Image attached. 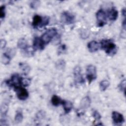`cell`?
I'll return each instance as SVG.
<instances>
[{"label":"cell","instance_id":"cell-3","mask_svg":"<svg viewBox=\"0 0 126 126\" xmlns=\"http://www.w3.org/2000/svg\"><path fill=\"white\" fill-rule=\"evenodd\" d=\"M86 75L88 82L90 84L92 81L94 80L97 77L95 66L92 64L89 65L86 69Z\"/></svg>","mask_w":126,"mask_h":126},{"label":"cell","instance_id":"cell-2","mask_svg":"<svg viewBox=\"0 0 126 126\" xmlns=\"http://www.w3.org/2000/svg\"><path fill=\"white\" fill-rule=\"evenodd\" d=\"M57 32L56 29L52 28L47 30L45 32H44L41 36L40 39L45 45L48 43H49L52 39L57 35Z\"/></svg>","mask_w":126,"mask_h":126},{"label":"cell","instance_id":"cell-18","mask_svg":"<svg viewBox=\"0 0 126 126\" xmlns=\"http://www.w3.org/2000/svg\"><path fill=\"white\" fill-rule=\"evenodd\" d=\"M63 100L61 98L56 95H54L51 98L52 104L55 106H57L61 104H62Z\"/></svg>","mask_w":126,"mask_h":126},{"label":"cell","instance_id":"cell-30","mask_svg":"<svg viewBox=\"0 0 126 126\" xmlns=\"http://www.w3.org/2000/svg\"><path fill=\"white\" fill-rule=\"evenodd\" d=\"M54 39H53V43L54 44H57L58 43H60V37L59 36H57V35L54 37Z\"/></svg>","mask_w":126,"mask_h":126},{"label":"cell","instance_id":"cell-25","mask_svg":"<svg viewBox=\"0 0 126 126\" xmlns=\"http://www.w3.org/2000/svg\"><path fill=\"white\" fill-rule=\"evenodd\" d=\"M40 2L39 0H33L30 3V6L33 9H36L40 5Z\"/></svg>","mask_w":126,"mask_h":126},{"label":"cell","instance_id":"cell-28","mask_svg":"<svg viewBox=\"0 0 126 126\" xmlns=\"http://www.w3.org/2000/svg\"><path fill=\"white\" fill-rule=\"evenodd\" d=\"M5 6L2 5L0 7V19L2 20L5 17Z\"/></svg>","mask_w":126,"mask_h":126},{"label":"cell","instance_id":"cell-20","mask_svg":"<svg viewBox=\"0 0 126 126\" xmlns=\"http://www.w3.org/2000/svg\"><path fill=\"white\" fill-rule=\"evenodd\" d=\"M8 104L6 103H3L0 107V113H1V116H4L7 111H8Z\"/></svg>","mask_w":126,"mask_h":126},{"label":"cell","instance_id":"cell-23","mask_svg":"<svg viewBox=\"0 0 126 126\" xmlns=\"http://www.w3.org/2000/svg\"><path fill=\"white\" fill-rule=\"evenodd\" d=\"M56 67L59 69H63L65 66V62L63 60H59L56 63Z\"/></svg>","mask_w":126,"mask_h":126},{"label":"cell","instance_id":"cell-31","mask_svg":"<svg viewBox=\"0 0 126 126\" xmlns=\"http://www.w3.org/2000/svg\"><path fill=\"white\" fill-rule=\"evenodd\" d=\"M6 44V41L4 39H1L0 40V45L1 49H3L5 47Z\"/></svg>","mask_w":126,"mask_h":126},{"label":"cell","instance_id":"cell-1","mask_svg":"<svg viewBox=\"0 0 126 126\" xmlns=\"http://www.w3.org/2000/svg\"><path fill=\"white\" fill-rule=\"evenodd\" d=\"M100 46L106 53L108 55H113L116 52V46L110 39H103L101 41Z\"/></svg>","mask_w":126,"mask_h":126},{"label":"cell","instance_id":"cell-29","mask_svg":"<svg viewBox=\"0 0 126 126\" xmlns=\"http://www.w3.org/2000/svg\"><path fill=\"white\" fill-rule=\"evenodd\" d=\"M31 83V80L27 78L22 79V84L25 86H28Z\"/></svg>","mask_w":126,"mask_h":126},{"label":"cell","instance_id":"cell-22","mask_svg":"<svg viewBox=\"0 0 126 126\" xmlns=\"http://www.w3.org/2000/svg\"><path fill=\"white\" fill-rule=\"evenodd\" d=\"M11 58L6 53L3 54L1 56V62L4 64H7L10 63Z\"/></svg>","mask_w":126,"mask_h":126},{"label":"cell","instance_id":"cell-16","mask_svg":"<svg viewBox=\"0 0 126 126\" xmlns=\"http://www.w3.org/2000/svg\"><path fill=\"white\" fill-rule=\"evenodd\" d=\"M62 104L65 113H68L71 110L73 107L72 103L69 101L63 100Z\"/></svg>","mask_w":126,"mask_h":126},{"label":"cell","instance_id":"cell-6","mask_svg":"<svg viewBox=\"0 0 126 126\" xmlns=\"http://www.w3.org/2000/svg\"><path fill=\"white\" fill-rule=\"evenodd\" d=\"M96 18L99 27H103L106 24V14L102 9H99L96 13Z\"/></svg>","mask_w":126,"mask_h":126},{"label":"cell","instance_id":"cell-5","mask_svg":"<svg viewBox=\"0 0 126 126\" xmlns=\"http://www.w3.org/2000/svg\"><path fill=\"white\" fill-rule=\"evenodd\" d=\"M61 21L65 24H71L74 23L75 16L68 11L63 12L61 16Z\"/></svg>","mask_w":126,"mask_h":126},{"label":"cell","instance_id":"cell-24","mask_svg":"<svg viewBox=\"0 0 126 126\" xmlns=\"http://www.w3.org/2000/svg\"><path fill=\"white\" fill-rule=\"evenodd\" d=\"M118 88L119 90L122 91L124 92V94H125V89H126V80L124 79L123 80L119 85Z\"/></svg>","mask_w":126,"mask_h":126},{"label":"cell","instance_id":"cell-26","mask_svg":"<svg viewBox=\"0 0 126 126\" xmlns=\"http://www.w3.org/2000/svg\"><path fill=\"white\" fill-rule=\"evenodd\" d=\"M6 54L7 55H8L11 58L15 56V55L16 54V50L14 48L10 49L6 53Z\"/></svg>","mask_w":126,"mask_h":126},{"label":"cell","instance_id":"cell-10","mask_svg":"<svg viewBox=\"0 0 126 126\" xmlns=\"http://www.w3.org/2000/svg\"><path fill=\"white\" fill-rule=\"evenodd\" d=\"M44 46L45 45L42 42L40 38L38 37H35L33 43V49L34 50H42L43 49Z\"/></svg>","mask_w":126,"mask_h":126},{"label":"cell","instance_id":"cell-11","mask_svg":"<svg viewBox=\"0 0 126 126\" xmlns=\"http://www.w3.org/2000/svg\"><path fill=\"white\" fill-rule=\"evenodd\" d=\"M87 47L90 52H94L98 50L99 48V44L96 41L93 40L88 43Z\"/></svg>","mask_w":126,"mask_h":126},{"label":"cell","instance_id":"cell-12","mask_svg":"<svg viewBox=\"0 0 126 126\" xmlns=\"http://www.w3.org/2000/svg\"><path fill=\"white\" fill-rule=\"evenodd\" d=\"M91 100L90 98L88 96H86L83 97L80 103V106L82 109H86L89 107L91 105Z\"/></svg>","mask_w":126,"mask_h":126},{"label":"cell","instance_id":"cell-8","mask_svg":"<svg viewBox=\"0 0 126 126\" xmlns=\"http://www.w3.org/2000/svg\"><path fill=\"white\" fill-rule=\"evenodd\" d=\"M112 118L115 125H121L125 121L123 115L116 111H113L112 112Z\"/></svg>","mask_w":126,"mask_h":126},{"label":"cell","instance_id":"cell-27","mask_svg":"<svg viewBox=\"0 0 126 126\" xmlns=\"http://www.w3.org/2000/svg\"><path fill=\"white\" fill-rule=\"evenodd\" d=\"M93 117L95 118V120H99L100 118H101V115L99 114V113L96 111V110H94V111L93 113Z\"/></svg>","mask_w":126,"mask_h":126},{"label":"cell","instance_id":"cell-4","mask_svg":"<svg viewBox=\"0 0 126 126\" xmlns=\"http://www.w3.org/2000/svg\"><path fill=\"white\" fill-rule=\"evenodd\" d=\"M22 79L18 74H14L11 76V79L6 82V84L9 87H14L16 89L22 84Z\"/></svg>","mask_w":126,"mask_h":126},{"label":"cell","instance_id":"cell-15","mask_svg":"<svg viewBox=\"0 0 126 126\" xmlns=\"http://www.w3.org/2000/svg\"><path fill=\"white\" fill-rule=\"evenodd\" d=\"M17 46L19 48L24 50L28 48V45L25 39L22 38L18 40L17 42Z\"/></svg>","mask_w":126,"mask_h":126},{"label":"cell","instance_id":"cell-21","mask_svg":"<svg viewBox=\"0 0 126 126\" xmlns=\"http://www.w3.org/2000/svg\"><path fill=\"white\" fill-rule=\"evenodd\" d=\"M23 119V116L21 111H17L15 116V121L17 123H20L22 122Z\"/></svg>","mask_w":126,"mask_h":126},{"label":"cell","instance_id":"cell-7","mask_svg":"<svg viewBox=\"0 0 126 126\" xmlns=\"http://www.w3.org/2000/svg\"><path fill=\"white\" fill-rule=\"evenodd\" d=\"M81 70L80 66H76L74 68V78L75 80V82L78 84H82L84 83L85 82L83 77L81 74Z\"/></svg>","mask_w":126,"mask_h":126},{"label":"cell","instance_id":"cell-13","mask_svg":"<svg viewBox=\"0 0 126 126\" xmlns=\"http://www.w3.org/2000/svg\"><path fill=\"white\" fill-rule=\"evenodd\" d=\"M43 21V19L42 17L38 15H34V17H33L32 19V25L33 27H37V26H39V25L40 27H41L42 23Z\"/></svg>","mask_w":126,"mask_h":126},{"label":"cell","instance_id":"cell-14","mask_svg":"<svg viewBox=\"0 0 126 126\" xmlns=\"http://www.w3.org/2000/svg\"><path fill=\"white\" fill-rule=\"evenodd\" d=\"M118 16V11L114 8H112L108 12V17L110 20L111 21H115L117 19Z\"/></svg>","mask_w":126,"mask_h":126},{"label":"cell","instance_id":"cell-17","mask_svg":"<svg viewBox=\"0 0 126 126\" xmlns=\"http://www.w3.org/2000/svg\"><path fill=\"white\" fill-rule=\"evenodd\" d=\"M19 67L22 72L25 74H28L31 70V67L27 63H19Z\"/></svg>","mask_w":126,"mask_h":126},{"label":"cell","instance_id":"cell-9","mask_svg":"<svg viewBox=\"0 0 126 126\" xmlns=\"http://www.w3.org/2000/svg\"><path fill=\"white\" fill-rule=\"evenodd\" d=\"M15 90L17 94V96L19 99L24 100L28 97L29 93L25 88L19 87L16 88Z\"/></svg>","mask_w":126,"mask_h":126},{"label":"cell","instance_id":"cell-19","mask_svg":"<svg viewBox=\"0 0 126 126\" xmlns=\"http://www.w3.org/2000/svg\"><path fill=\"white\" fill-rule=\"evenodd\" d=\"M110 85V82L107 80H103L100 82L99 88L101 91H105Z\"/></svg>","mask_w":126,"mask_h":126},{"label":"cell","instance_id":"cell-32","mask_svg":"<svg viewBox=\"0 0 126 126\" xmlns=\"http://www.w3.org/2000/svg\"><path fill=\"white\" fill-rule=\"evenodd\" d=\"M122 15H123V16L125 17L126 16V10L125 8H124L122 11Z\"/></svg>","mask_w":126,"mask_h":126}]
</instances>
